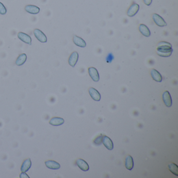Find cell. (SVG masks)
Returning <instances> with one entry per match:
<instances>
[{
  "label": "cell",
  "instance_id": "6da1fadb",
  "mask_svg": "<svg viewBox=\"0 0 178 178\" xmlns=\"http://www.w3.org/2000/svg\"><path fill=\"white\" fill-rule=\"evenodd\" d=\"M173 50L172 46L167 42L162 41L159 42L157 47V54L161 57H168L171 55Z\"/></svg>",
  "mask_w": 178,
  "mask_h": 178
},
{
  "label": "cell",
  "instance_id": "7a4b0ae2",
  "mask_svg": "<svg viewBox=\"0 0 178 178\" xmlns=\"http://www.w3.org/2000/svg\"><path fill=\"white\" fill-rule=\"evenodd\" d=\"M33 34L38 40L42 43H46L47 42V38L46 36L39 29H35L33 31Z\"/></svg>",
  "mask_w": 178,
  "mask_h": 178
},
{
  "label": "cell",
  "instance_id": "3957f363",
  "mask_svg": "<svg viewBox=\"0 0 178 178\" xmlns=\"http://www.w3.org/2000/svg\"><path fill=\"white\" fill-rule=\"evenodd\" d=\"M152 17L154 22L155 23V24L157 26L159 27H165L167 26V23L165 22V20H163V18L161 16L159 15L158 14H153Z\"/></svg>",
  "mask_w": 178,
  "mask_h": 178
},
{
  "label": "cell",
  "instance_id": "277c9868",
  "mask_svg": "<svg viewBox=\"0 0 178 178\" xmlns=\"http://www.w3.org/2000/svg\"><path fill=\"white\" fill-rule=\"evenodd\" d=\"M17 36L18 39H20L21 41L24 42L25 44L29 45L31 44V38L27 33L23 32H19L18 33Z\"/></svg>",
  "mask_w": 178,
  "mask_h": 178
},
{
  "label": "cell",
  "instance_id": "5b68a950",
  "mask_svg": "<svg viewBox=\"0 0 178 178\" xmlns=\"http://www.w3.org/2000/svg\"><path fill=\"white\" fill-rule=\"evenodd\" d=\"M88 73L90 77L94 81L97 82L99 81V75L98 70L94 67H90L88 68Z\"/></svg>",
  "mask_w": 178,
  "mask_h": 178
},
{
  "label": "cell",
  "instance_id": "8992f818",
  "mask_svg": "<svg viewBox=\"0 0 178 178\" xmlns=\"http://www.w3.org/2000/svg\"><path fill=\"white\" fill-rule=\"evenodd\" d=\"M139 9V6L137 3H134L132 4L127 12V14L130 17H133L135 15Z\"/></svg>",
  "mask_w": 178,
  "mask_h": 178
},
{
  "label": "cell",
  "instance_id": "52a82bcc",
  "mask_svg": "<svg viewBox=\"0 0 178 178\" xmlns=\"http://www.w3.org/2000/svg\"><path fill=\"white\" fill-rule=\"evenodd\" d=\"M25 9L27 13L33 15L37 14L40 12L39 7L33 5H27L25 7Z\"/></svg>",
  "mask_w": 178,
  "mask_h": 178
},
{
  "label": "cell",
  "instance_id": "ba28073f",
  "mask_svg": "<svg viewBox=\"0 0 178 178\" xmlns=\"http://www.w3.org/2000/svg\"><path fill=\"white\" fill-rule=\"evenodd\" d=\"M163 101L167 107H170L172 106V99L169 92L165 91L163 94Z\"/></svg>",
  "mask_w": 178,
  "mask_h": 178
},
{
  "label": "cell",
  "instance_id": "9c48e42d",
  "mask_svg": "<svg viewBox=\"0 0 178 178\" xmlns=\"http://www.w3.org/2000/svg\"><path fill=\"white\" fill-rule=\"evenodd\" d=\"M78 60V53L76 51L73 52L68 59V63L70 66L74 68L77 63Z\"/></svg>",
  "mask_w": 178,
  "mask_h": 178
},
{
  "label": "cell",
  "instance_id": "30bf717a",
  "mask_svg": "<svg viewBox=\"0 0 178 178\" xmlns=\"http://www.w3.org/2000/svg\"><path fill=\"white\" fill-rule=\"evenodd\" d=\"M102 142L108 150H113V144L111 139L109 137L107 136H103L102 138Z\"/></svg>",
  "mask_w": 178,
  "mask_h": 178
},
{
  "label": "cell",
  "instance_id": "8fae6325",
  "mask_svg": "<svg viewBox=\"0 0 178 178\" xmlns=\"http://www.w3.org/2000/svg\"><path fill=\"white\" fill-rule=\"evenodd\" d=\"M89 93L90 96L95 101H99L101 99V96L98 90L92 87H90L89 89Z\"/></svg>",
  "mask_w": 178,
  "mask_h": 178
},
{
  "label": "cell",
  "instance_id": "7c38bea8",
  "mask_svg": "<svg viewBox=\"0 0 178 178\" xmlns=\"http://www.w3.org/2000/svg\"><path fill=\"white\" fill-rule=\"evenodd\" d=\"M76 164L78 167L84 171H87L89 169L88 163L82 159H78L76 161Z\"/></svg>",
  "mask_w": 178,
  "mask_h": 178
},
{
  "label": "cell",
  "instance_id": "4fadbf2b",
  "mask_svg": "<svg viewBox=\"0 0 178 178\" xmlns=\"http://www.w3.org/2000/svg\"><path fill=\"white\" fill-rule=\"evenodd\" d=\"M73 40L74 44H76L77 46L81 48H85L86 46V42L85 41V40L77 36H74Z\"/></svg>",
  "mask_w": 178,
  "mask_h": 178
},
{
  "label": "cell",
  "instance_id": "5bb4252c",
  "mask_svg": "<svg viewBox=\"0 0 178 178\" xmlns=\"http://www.w3.org/2000/svg\"><path fill=\"white\" fill-rule=\"evenodd\" d=\"M45 165L48 168L50 169L57 170L60 169L61 167L59 163L54 161H46L45 162Z\"/></svg>",
  "mask_w": 178,
  "mask_h": 178
},
{
  "label": "cell",
  "instance_id": "9a60e30c",
  "mask_svg": "<svg viewBox=\"0 0 178 178\" xmlns=\"http://www.w3.org/2000/svg\"><path fill=\"white\" fill-rule=\"evenodd\" d=\"M31 159H27L26 160H25L24 162L23 163L21 168H20V170H21V171L23 172H26L31 168Z\"/></svg>",
  "mask_w": 178,
  "mask_h": 178
},
{
  "label": "cell",
  "instance_id": "2e32d148",
  "mask_svg": "<svg viewBox=\"0 0 178 178\" xmlns=\"http://www.w3.org/2000/svg\"><path fill=\"white\" fill-rule=\"evenodd\" d=\"M64 123V119L60 117H53L49 121V123L53 126H60Z\"/></svg>",
  "mask_w": 178,
  "mask_h": 178
},
{
  "label": "cell",
  "instance_id": "e0dca14e",
  "mask_svg": "<svg viewBox=\"0 0 178 178\" xmlns=\"http://www.w3.org/2000/svg\"><path fill=\"white\" fill-rule=\"evenodd\" d=\"M125 166L126 168L129 170H131L134 167L133 159L131 156L128 155L126 157L125 161Z\"/></svg>",
  "mask_w": 178,
  "mask_h": 178
},
{
  "label": "cell",
  "instance_id": "ac0fdd59",
  "mask_svg": "<svg viewBox=\"0 0 178 178\" xmlns=\"http://www.w3.org/2000/svg\"><path fill=\"white\" fill-rule=\"evenodd\" d=\"M150 74L152 78L154 80L157 82H161L163 80V78L160 73L155 69H152L150 71Z\"/></svg>",
  "mask_w": 178,
  "mask_h": 178
},
{
  "label": "cell",
  "instance_id": "d6986e66",
  "mask_svg": "<svg viewBox=\"0 0 178 178\" xmlns=\"http://www.w3.org/2000/svg\"><path fill=\"white\" fill-rule=\"evenodd\" d=\"M139 31L141 32V33L145 37H148L150 36V31L147 26H146L145 25L141 24L139 26Z\"/></svg>",
  "mask_w": 178,
  "mask_h": 178
},
{
  "label": "cell",
  "instance_id": "ffe728a7",
  "mask_svg": "<svg viewBox=\"0 0 178 178\" xmlns=\"http://www.w3.org/2000/svg\"><path fill=\"white\" fill-rule=\"evenodd\" d=\"M27 60V55L25 53H22L18 57L16 60L15 63L17 66H21L24 64Z\"/></svg>",
  "mask_w": 178,
  "mask_h": 178
},
{
  "label": "cell",
  "instance_id": "44dd1931",
  "mask_svg": "<svg viewBox=\"0 0 178 178\" xmlns=\"http://www.w3.org/2000/svg\"><path fill=\"white\" fill-rule=\"evenodd\" d=\"M168 167L170 171L171 172L172 174L175 176H178V167L177 165L174 163H170L168 166Z\"/></svg>",
  "mask_w": 178,
  "mask_h": 178
},
{
  "label": "cell",
  "instance_id": "7402d4cb",
  "mask_svg": "<svg viewBox=\"0 0 178 178\" xmlns=\"http://www.w3.org/2000/svg\"><path fill=\"white\" fill-rule=\"evenodd\" d=\"M7 9L2 3L0 2V14L5 15L7 14Z\"/></svg>",
  "mask_w": 178,
  "mask_h": 178
},
{
  "label": "cell",
  "instance_id": "603a6c76",
  "mask_svg": "<svg viewBox=\"0 0 178 178\" xmlns=\"http://www.w3.org/2000/svg\"><path fill=\"white\" fill-rule=\"evenodd\" d=\"M20 178H29V177L28 176V174H26V172H23L20 174Z\"/></svg>",
  "mask_w": 178,
  "mask_h": 178
},
{
  "label": "cell",
  "instance_id": "cb8c5ba5",
  "mask_svg": "<svg viewBox=\"0 0 178 178\" xmlns=\"http://www.w3.org/2000/svg\"><path fill=\"white\" fill-rule=\"evenodd\" d=\"M143 1H144V3L147 6H150V5L152 4L153 1V0H143Z\"/></svg>",
  "mask_w": 178,
  "mask_h": 178
}]
</instances>
